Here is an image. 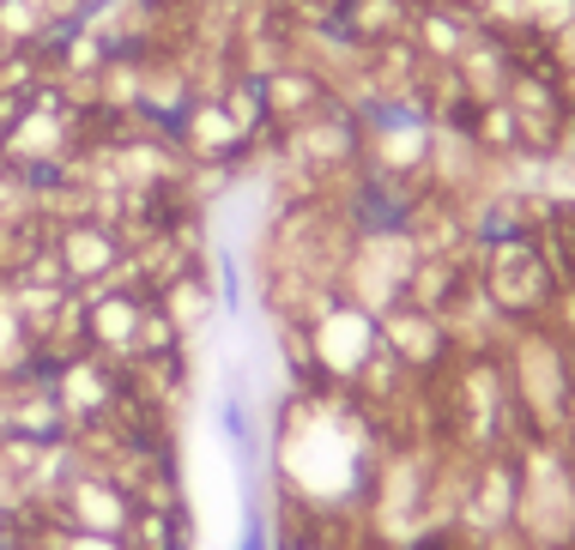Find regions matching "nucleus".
<instances>
[{"instance_id": "1", "label": "nucleus", "mask_w": 575, "mask_h": 550, "mask_svg": "<svg viewBox=\"0 0 575 550\" xmlns=\"http://www.w3.org/2000/svg\"><path fill=\"white\" fill-rule=\"evenodd\" d=\"M479 290L509 327H552L557 315V278L540 236H503L479 248Z\"/></svg>"}, {"instance_id": "2", "label": "nucleus", "mask_w": 575, "mask_h": 550, "mask_svg": "<svg viewBox=\"0 0 575 550\" xmlns=\"http://www.w3.org/2000/svg\"><path fill=\"white\" fill-rule=\"evenodd\" d=\"M49 248H55L61 273H67L73 290L109 285L127 266V236L97 212H67V219H49Z\"/></svg>"}, {"instance_id": "3", "label": "nucleus", "mask_w": 575, "mask_h": 550, "mask_svg": "<svg viewBox=\"0 0 575 550\" xmlns=\"http://www.w3.org/2000/svg\"><path fill=\"white\" fill-rule=\"evenodd\" d=\"M376 321H381V345H388V351L406 363V376L425 381V388L449 376V363L460 357L449 321L430 315V309H418V303H394V309L376 315Z\"/></svg>"}, {"instance_id": "4", "label": "nucleus", "mask_w": 575, "mask_h": 550, "mask_svg": "<svg viewBox=\"0 0 575 550\" xmlns=\"http://www.w3.org/2000/svg\"><path fill=\"white\" fill-rule=\"evenodd\" d=\"M49 515H55L61 527H80V532H109V539H122V532H127V520H134V496H127V490L109 478L104 466H92V459H85V466L73 472L67 484H61V496L49 503Z\"/></svg>"}, {"instance_id": "5", "label": "nucleus", "mask_w": 575, "mask_h": 550, "mask_svg": "<svg viewBox=\"0 0 575 550\" xmlns=\"http://www.w3.org/2000/svg\"><path fill=\"white\" fill-rule=\"evenodd\" d=\"M261 92H266V115H273V127L285 134V127H297V121H310V115H322L327 104H334V80L327 73H315L310 61H279V67H266L261 73Z\"/></svg>"}, {"instance_id": "6", "label": "nucleus", "mask_w": 575, "mask_h": 550, "mask_svg": "<svg viewBox=\"0 0 575 550\" xmlns=\"http://www.w3.org/2000/svg\"><path fill=\"white\" fill-rule=\"evenodd\" d=\"M339 31L352 36L357 49H376V43H394V36L412 31V7L406 0H339Z\"/></svg>"}, {"instance_id": "7", "label": "nucleus", "mask_w": 575, "mask_h": 550, "mask_svg": "<svg viewBox=\"0 0 575 550\" xmlns=\"http://www.w3.org/2000/svg\"><path fill=\"white\" fill-rule=\"evenodd\" d=\"M219 436H224L230 447H237L242 459L254 454V424H249V405H242V393H237V388H224V393H219Z\"/></svg>"}, {"instance_id": "8", "label": "nucleus", "mask_w": 575, "mask_h": 550, "mask_svg": "<svg viewBox=\"0 0 575 550\" xmlns=\"http://www.w3.org/2000/svg\"><path fill=\"white\" fill-rule=\"evenodd\" d=\"M237 550H279V544H273V520H266V508H261V503H249V508H242Z\"/></svg>"}, {"instance_id": "9", "label": "nucleus", "mask_w": 575, "mask_h": 550, "mask_svg": "<svg viewBox=\"0 0 575 550\" xmlns=\"http://www.w3.org/2000/svg\"><path fill=\"white\" fill-rule=\"evenodd\" d=\"M24 496H19V478L7 472V459H0V508H19Z\"/></svg>"}]
</instances>
